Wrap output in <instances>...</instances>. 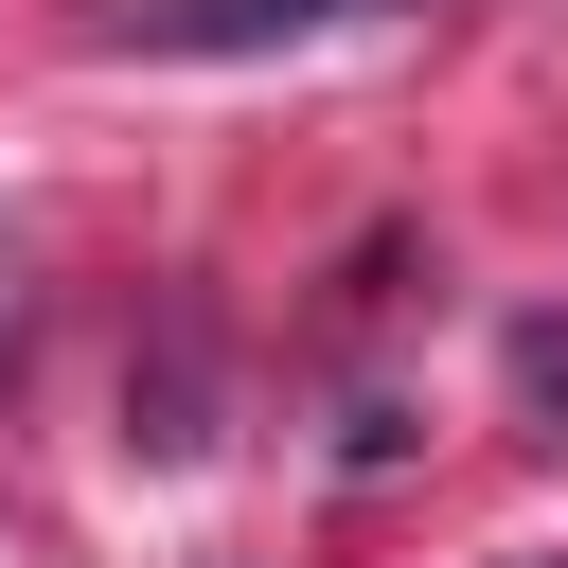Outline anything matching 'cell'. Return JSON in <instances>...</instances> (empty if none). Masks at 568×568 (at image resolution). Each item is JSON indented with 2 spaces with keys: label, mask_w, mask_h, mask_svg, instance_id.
Instances as JSON below:
<instances>
[{
  "label": "cell",
  "mask_w": 568,
  "mask_h": 568,
  "mask_svg": "<svg viewBox=\"0 0 568 568\" xmlns=\"http://www.w3.org/2000/svg\"><path fill=\"white\" fill-rule=\"evenodd\" d=\"M337 18H373V0H106L89 36L106 53H284V36H337Z\"/></svg>",
  "instance_id": "obj_1"
}]
</instances>
